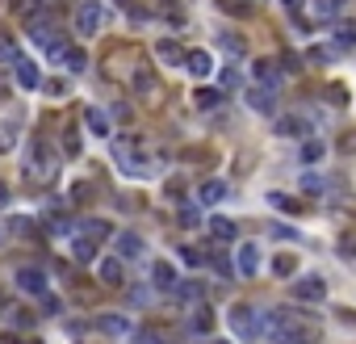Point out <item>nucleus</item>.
<instances>
[{
	"label": "nucleus",
	"mask_w": 356,
	"mask_h": 344,
	"mask_svg": "<svg viewBox=\"0 0 356 344\" xmlns=\"http://www.w3.org/2000/svg\"><path fill=\"white\" fill-rule=\"evenodd\" d=\"M25 172H30L34 181H50V176H59V164H55V156L46 152V143H42V139H34V143L25 147Z\"/></svg>",
	"instance_id": "1"
},
{
	"label": "nucleus",
	"mask_w": 356,
	"mask_h": 344,
	"mask_svg": "<svg viewBox=\"0 0 356 344\" xmlns=\"http://www.w3.org/2000/svg\"><path fill=\"white\" fill-rule=\"evenodd\" d=\"M260 319H264V311L247 307V303L231 307V327H235V336H239V340H256V336H260Z\"/></svg>",
	"instance_id": "2"
},
{
	"label": "nucleus",
	"mask_w": 356,
	"mask_h": 344,
	"mask_svg": "<svg viewBox=\"0 0 356 344\" xmlns=\"http://www.w3.org/2000/svg\"><path fill=\"white\" fill-rule=\"evenodd\" d=\"M101 21H105V5L101 0H80L76 5V34L80 38H92L101 30Z\"/></svg>",
	"instance_id": "3"
},
{
	"label": "nucleus",
	"mask_w": 356,
	"mask_h": 344,
	"mask_svg": "<svg viewBox=\"0 0 356 344\" xmlns=\"http://www.w3.org/2000/svg\"><path fill=\"white\" fill-rule=\"evenodd\" d=\"M13 281H17V290H21V294H34V299H42V294L50 290V281H46V273H42V269H17V273H13Z\"/></svg>",
	"instance_id": "4"
},
{
	"label": "nucleus",
	"mask_w": 356,
	"mask_h": 344,
	"mask_svg": "<svg viewBox=\"0 0 356 344\" xmlns=\"http://www.w3.org/2000/svg\"><path fill=\"white\" fill-rule=\"evenodd\" d=\"M293 299H297V303H323V299H327V281H323V277H302V281L293 285Z\"/></svg>",
	"instance_id": "5"
},
{
	"label": "nucleus",
	"mask_w": 356,
	"mask_h": 344,
	"mask_svg": "<svg viewBox=\"0 0 356 344\" xmlns=\"http://www.w3.org/2000/svg\"><path fill=\"white\" fill-rule=\"evenodd\" d=\"M235 273H239V277H256V273H260V248H256V243H239Z\"/></svg>",
	"instance_id": "6"
},
{
	"label": "nucleus",
	"mask_w": 356,
	"mask_h": 344,
	"mask_svg": "<svg viewBox=\"0 0 356 344\" xmlns=\"http://www.w3.org/2000/svg\"><path fill=\"white\" fill-rule=\"evenodd\" d=\"M13 80H17V88H42V72H38V63L34 59H13Z\"/></svg>",
	"instance_id": "7"
},
{
	"label": "nucleus",
	"mask_w": 356,
	"mask_h": 344,
	"mask_svg": "<svg viewBox=\"0 0 356 344\" xmlns=\"http://www.w3.org/2000/svg\"><path fill=\"white\" fill-rule=\"evenodd\" d=\"M247 105L256 110V114H277V92L256 84V88H247Z\"/></svg>",
	"instance_id": "8"
},
{
	"label": "nucleus",
	"mask_w": 356,
	"mask_h": 344,
	"mask_svg": "<svg viewBox=\"0 0 356 344\" xmlns=\"http://www.w3.org/2000/svg\"><path fill=\"white\" fill-rule=\"evenodd\" d=\"M96 277L105 285H126V269H122V256H105L96 261Z\"/></svg>",
	"instance_id": "9"
},
{
	"label": "nucleus",
	"mask_w": 356,
	"mask_h": 344,
	"mask_svg": "<svg viewBox=\"0 0 356 344\" xmlns=\"http://www.w3.org/2000/svg\"><path fill=\"white\" fill-rule=\"evenodd\" d=\"M96 327L105 332V336H114V340H122V336H134V323H130L126 315H101V319H96Z\"/></svg>",
	"instance_id": "10"
},
{
	"label": "nucleus",
	"mask_w": 356,
	"mask_h": 344,
	"mask_svg": "<svg viewBox=\"0 0 356 344\" xmlns=\"http://www.w3.org/2000/svg\"><path fill=\"white\" fill-rule=\"evenodd\" d=\"M9 13H13V17H21L25 26H30V21H38V17H46L42 0H9Z\"/></svg>",
	"instance_id": "11"
},
{
	"label": "nucleus",
	"mask_w": 356,
	"mask_h": 344,
	"mask_svg": "<svg viewBox=\"0 0 356 344\" xmlns=\"http://www.w3.org/2000/svg\"><path fill=\"white\" fill-rule=\"evenodd\" d=\"M185 68H189V76H197V80H206V76L214 72V55H210V51H189Z\"/></svg>",
	"instance_id": "12"
},
{
	"label": "nucleus",
	"mask_w": 356,
	"mask_h": 344,
	"mask_svg": "<svg viewBox=\"0 0 356 344\" xmlns=\"http://www.w3.org/2000/svg\"><path fill=\"white\" fill-rule=\"evenodd\" d=\"M156 55L164 63H172V68H185V59H189V51H180V42H172V38H160L156 42Z\"/></svg>",
	"instance_id": "13"
},
{
	"label": "nucleus",
	"mask_w": 356,
	"mask_h": 344,
	"mask_svg": "<svg viewBox=\"0 0 356 344\" xmlns=\"http://www.w3.org/2000/svg\"><path fill=\"white\" fill-rule=\"evenodd\" d=\"M84 126H88L96 139H109V134H114V126H109V114H105V110H84Z\"/></svg>",
	"instance_id": "14"
},
{
	"label": "nucleus",
	"mask_w": 356,
	"mask_h": 344,
	"mask_svg": "<svg viewBox=\"0 0 356 344\" xmlns=\"http://www.w3.org/2000/svg\"><path fill=\"white\" fill-rule=\"evenodd\" d=\"M114 239H118V256H122V261L143 256V239H138L134 231H122V235H114Z\"/></svg>",
	"instance_id": "15"
},
{
	"label": "nucleus",
	"mask_w": 356,
	"mask_h": 344,
	"mask_svg": "<svg viewBox=\"0 0 356 344\" xmlns=\"http://www.w3.org/2000/svg\"><path fill=\"white\" fill-rule=\"evenodd\" d=\"M206 231H210V235H214L218 243H231V239L239 235V231H235V223H231V219H222V214H214V219H206Z\"/></svg>",
	"instance_id": "16"
},
{
	"label": "nucleus",
	"mask_w": 356,
	"mask_h": 344,
	"mask_svg": "<svg viewBox=\"0 0 356 344\" xmlns=\"http://www.w3.org/2000/svg\"><path fill=\"white\" fill-rule=\"evenodd\" d=\"M55 38H59V34H55V30H50V21H46V17H38V21H30V42H34V46H42V51H46V46H50V42H55Z\"/></svg>",
	"instance_id": "17"
},
{
	"label": "nucleus",
	"mask_w": 356,
	"mask_h": 344,
	"mask_svg": "<svg viewBox=\"0 0 356 344\" xmlns=\"http://www.w3.org/2000/svg\"><path fill=\"white\" fill-rule=\"evenodd\" d=\"M151 285H160V290H176V269L168 261H156V269H151Z\"/></svg>",
	"instance_id": "18"
},
{
	"label": "nucleus",
	"mask_w": 356,
	"mask_h": 344,
	"mask_svg": "<svg viewBox=\"0 0 356 344\" xmlns=\"http://www.w3.org/2000/svg\"><path fill=\"white\" fill-rule=\"evenodd\" d=\"M251 72H256V80H260L264 88H277V84H281V68H277L273 59H256V68H251Z\"/></svg>",
	"instance_id": "19"
},
{
	"label": "nucleus",
	"mask_w": 356,
	"mask_h": 344,
	"mask_svg": "<svg viewBox=\"0 0 356 344\" xmlns=\"http://www.w3.org/2000/svg\"><path fill=\"white\" fill-rule=\"evenodd\" d=\"M42 227H46L50 235H76V231H80V227H76L67 214H55V210H50V214L42 219Z\"/></svg>",
	"instance_id": "20"
},
{
	"label": "nucleus",
	"mask_w": 356,
	"mask_h": 344,
	"mask_svg": "<svg viewBox=\"0 0 356 344\" xmlns=\"http://www.w3.org/2000/svg\"><path fill=\"white\" fill-rule=\"evenodd\" d=\"M72 256H76L80 265H92V261H96V239L76 235V239H72Z\"/></svg>",
	"instance_id": "21"
},
{
	"label": "nucleus",
	"mask_w": 356,
	"mask_h": 344,
	"mask_svg": "<svg viewBox=\"0 0 356 344\" xmlns=\"http://www.w3.org/2000/svg\"><path fill=\"white\" fill-rule=\"evenodd\" d=\"M269 206H277L281 214H306V202L289 198V193H269Z\"/></svg>",
	"instance_id": "22"
},
{
	"label": "nucleus",
	"mask_w": 356,
	"mask_h": 344,
	"mask_svg": "<svg viewBox=\"0 0 356 344\" xmlns=\"http://www.w3.org/2000/svg\"><path fill=\"white\" fill-rule=\"evenodd\" d=\"M273 340H277V344H315V336H311L306 327H302V323H293V327H285V332H277Z\"/></svg>",
	"instance_id": "23"
},
{
	"label": "nucleus",
	"mask_w": 356,
	"mask_h": 344,
	"mask_svg": "<svg viewBox=\"0 0 356 344\" xmlns=\"http://www.w3.org/2000/svg\"><path fill=\"white\" fill-rule=\"evenodd\" d=\"M193 105L197 110H218L222 105V88H197L193 92Z\"/></svg>",
	"instance_id": "24"
},
{
	"label": "nucleus",
	"mask_w": 356,
	"mask_h": 344,
	"mask_svg": "<svg viewBox=\"0 0 356 344\" xmlns=\"http://www.w3.org/2000/svg\"><path fill=\"white\" fill-rule=\"evenodd\" d=\"M80 235H88V239H109L114 227H109L105 219H84V223H80Z\"/></svg>",
	"instance_id": "25"
},
{
	"label": "nucleus",
	"mask_w": 356,
	"mask_h": 344,
	"mask_svg": "<svg viewBox=\"0 0 356 344\" xmlns=\"http://www.w3.org/2000/svg\"><path fill=\"white\" fill-rule=\"evenodd\" d=\"M214 327V315H210V307H197L193 315H189V332H197V336H206Z\"/></svg>",
	"instance_id": "26"
},
{
	"label": "nucleus",
	"mask_w": 356,
	"mask_h": 344,
	"mask_svg": "<svg viewBox=\"0 0 356 344\" xmlns=\"http://www.w3.org/2000/svg\"><path fill=\"white\" fill-rule=\"evenodd\" d=\"M197 198L206 202V206H214V202H222V198H227V185H222V181H206V185L197 189Z\"/></svg>",
	"instance_id": "27"
},
{
	"label": "nucleus",
	"mask_w": 356,
	"mask_h": 344,
	"mask_svg": "<svg viewBox=\"0 0 356 344\" xmlns=\"http://www.w3.org/2000/svg\"><path fill=\"white\" fill-rule=\"evenodd\" d=\"M17 139H21L17 122H0V156H5V152H13V147H17Z\"/></svg>",
	"instance_id": "28"
},
{
	"label": "nucleus",
	"mask_w": 356,
	"mask_h": 344,
	"mask_svg": "<svg viewBox=\"0 0 356 344\" xmlns=\"http://www.w3.org/2000/svg\"><path fill=\"white\" fill-rule=\"evenodd\" d=\"M293 269H297V256L293 252H277L273 256V277H289Z\"/></svg>",
	"instance_id": "29"
},
{
	"label": "nucleus",
	"mask_w": 356,
	"mask_h": 344,
	"mask_svg": "<svg viewBox=\"0 0 356 344\" xmlns=\"http://www.w3.org/2000/svg\"><path fill=\"white\" fill-rule=\"evenodd\" d=\"M59 68H63V72H72V76H80V72L88 68V55H84V51H76V46H72V51H67V59H63Z\"/></svg>",
	"instance_id": "30"
},
{
	"label": "nucleus",
	"mask_w": 356,
	"mask_h": 344,
	"mask_svg": "<svg viewBox=\"0 0 356 344\" xmlns=\"http://www.w3.org/2000/svg\"><path fill=\"white\" fill-rule=\"evenodd\" d=\"M172 294H176V299H180V303H197V299H201V294H206V290H201L197 281H180V285H176Z\"/></svg>",
	"instance_id": "31"
},
{
	"label": "nucleus",
	"mask_w": 356,
	"mask_h": 344,
	"mask_svg": "<svg viewBox=\"0 0 356 344\" xmlns=\"http://www.w3.org/2000/svg\"><path fill=\"white\" fill-rule=\"evenodd\" d=\"M356 42V21H339L335 26V46H352Z\"/></svg>",
	"instance_id": "32"
},
{
	"label": "nucleus",
	"mask_w": 356,
	"mask_h": 344,
	"mask_svg": "<svg viewBox=\"0 0 356 344\" xmlns=\"http://www.w3.org/2000/svg\"><path fill=\"white\" fill-rule=\"evenodd\" d=\"M277 134H306V122L302 118H277Z\"/></svg>",
	"instance_id": "33"
},
{
	"label": "nucleus",
	"mask_w": 356,
	"mask_h": 344,
	"mask_svg": "<svg viewBox=\"0 0 356 344\" xmlns=\"http://www.w3.org/2000/svg\"><path fill=\"white\" fill-rule=\"evenodd\" d=\"M218 9H222V13H231V17H247V13H251L247 0H218Z\"/></svg>",
	"instance_id": "34"
},
{
	"label": "nucleus",
	"mask_w": 356,
	"mask_h": 344,
	"mask_svg": "<svg viewBox=\"0 0 356 344\" xmlns=\"http://www.w3.org/2000/svg\"><path fill=\"white\" fill-rule=\"evenodd\" d=\"M323 152H327V147H323L319 139H311V143H302V160H306V164H315V160H323Z\"/></svg>",
	"instance_id": "35"
},
{
	"label": "nucleus",
	"mask_w": 356,
	"mask_h": 344,
	"mask_svg": "<svg viewBox=\"0 0 356 344\" xmlns=\"http://www.w3.org/2000/svg\"><path fill=\"white\" fill-rule=\"evenodd\" d=\"M63 152H67V156H80V130H76V126L63 130Z\"/></svg>",
	"instance_id": "36"
},
{
	"label": "nucleus",
	"mask_w": 356,
	"mask_h": 344,
	"mask_svg": "<svg viewBox=\"0 0 356 344\" xmlns=\"http://www.w3.org/2000/svg\"><path fill=\"white\" fill-rule=\"evenodd\" d=\"M302 189H306V193H323V189H327V181H323L319 172H302Z\"/></svg>",
	"instance_id": "37"
},
{
	"label": "nucleus",
	"mask_w": 356,
	"mask_h": 344,
	"mask_svg": "<svg viewBox=\"0 0 356 344\" xmlns=\"http://www.w3.org/2000/svg\"><path fill=\"white\" fill-rule=\"evenodd\" d=\"M327 101L344 110V105H348V88H344V84H327Z\"/></svg>",
	"instance_id": "38"
},
{
	"label": "nucleus",
	"mask_w": 356,
	"mask_h": 344,
	"mask_svg": "<svg viewBox=\"0 0 356 344\" xmlns=\"http://www.w3.org/2000/svg\"><path fill=\"white\" fill-rule=\"evenodd\" d=\"M134 88H138V92H151V88H156V76H151L147 68H138V72H134Z\"/></svg>",
	"instance_id": "39"
},
{
	"label": "nucleus",
	"mask_w": 356,
	"mask_h": 344,
	"mask_svg": "<svg viewBox=\"0 0 356 344\" xmlns=\"http://www.w3.org/2000/svg\"><path fill=\"white\" fill-rule=\"evenodd\" d=\"M176 219H180V223H185V227H197V223H201V210H197V206H189V202H185V206H180V214H176Z\"/></svg>",
	"instance_id": "40"
},
{
	"label": "nucleus",
	"mask_w": 356,
	"mask_h": 344,
	"mask_svg": "<svg viewBox=\"0 0 356 344\" xmlns=\"http://www.w3.org/2000/svg\"><path fill=\"white\" fill-rule=\"evenodd\" d=\"M0 59H21V55H17V42H13V38H0Z\"/></svg>",
	"instance_id": "41"
},
{
	"label": "nucleus",
	"mask_w": 356,
	"mask_h": 344,
	"mask_svg": "<svg viewBox=\"0 0 356 344\" xmlns=\"http://www.w3.org/2000/svg\"><path fill=\"white\" fill-rule=\"evenodd\" d=\"M180 261H185V265H193V269H197V265H206V256H201L197 248H180Z\"/></svg>",
	"instance_id": "42"
},
{
	"label": "nucleus",
	"mask_w": 356,
	"mask_h": 344,
	"mask_svg": "<svg viewBox=\"0 0 356 344\" xmlns=\"http://www.w3.org/2000/svg\"><path fill=\"white\" fill-rule=\"evenodd\" d=\"M59 311H63V303L50 299V294H42V315H59Z\"/></svg>",
	"instance_id": "43"
},
{
	"label": "nucleus",
	"mask_w": 356,
	"mask_h": 344,
	"mask_svg": "<svg viewBox=\"0 0 356 344\" xmlns=\"http://www.w3.org/2000/svg\"><path fill=\"white\" fill-rule=\"evenodd\" d=\"M222 46L231 55H243V38H235V34H222Z\"/></svg>",
	"instance_id": "44"
},
{
	"label": "nucleus",
	"mask_w": 356,
	"mask_h": 344,
	"mask_svg": "<svg viewBox=\"0 0 356 344\" xmlns=\"http://www.w3.org/2000/svg\"><path fill=\"white\" fill-rule=\"evenodd\" d=\"M339 152H344V156H356V130H348V134L339 139Z\"/></svg>",
	"instance_id": "45"
},
{
	"label": "nucleus",
	"mask_w": 356,
	"mask_h": 344,
	"mask_svg": "<svg viewBox=\"0 0 356 344\" xmlns=\"http://www.w3.org/2000/svg\"><path fill=\"white\" fill-rule=\"evenodd\" d=\"M235 84H239V72H231V68H227V72H222V92H227V88H235Z\"/></svg>",
	"instance_id": "46"
},
{
	"label": "nucleus",
	"mask_w": 356,
	"mask_h": 344,
	"mask_svg": "<svg viewBox=\"0 0 356 344\" xmlns=\"http://www.w3.org/2000/svg\"><path fill=\"white\" fill-rule=\"evenodd\" d=\"M13 327H34V315H25V311H17V315H13Z\"/></svg>",
	"instance_id": "47"
},
{
	"label": "nucleus",
	"mask_w": 356,
	"mask_h": 344,
	"mask_svg": "<svg viewBox=\"0 0 356 344\" xmlns=\"http://www.w3.org/2000/svg\"><path fill=\"white\" fill-rule=\"evenodd\" d=\"M9 97H13V84L5 80V72H0V101H9Z\"/></svg>",
	"instance_id": "48"
},
{
	"label": "nucleus",
	"mask_w": 356,
	"mask_h": 344,
	"mask_svg": "<svg viewBox=\"0 0 356 344\" xmlns=\"http://www.w3.org/2000/svg\"><path fill=\"white\" fill-rule=\"evenodd\" d=\"M302 5H306V0H285V9H289V13H293L297 21H302Z\"/></svg>",
	"instance_id": "49"
},
{
	"label": "nucleus",
	"mask_w": 356,
	"mask_h": 344,
	"mask_svg": "<svg viewBox=\"0 0 356 344\" xmlns=\"http://www.w3.org/2000/svg\"><path fill=\"white\" fill-rule=\"evenodd\" d=\"M138 344H164V340H160L156 332H138Z\"/></svg>",
	"instance_id": "50"
},
{
	"label": "nucleus",
	"mask_w": 356,
	"mask_h": 344,
	"mask_svg": "<svg viewBox=\"0 0 356 344\" xmlns=\"http://www.w3.org/2000/svg\"><path fill=\"white\" fill-rule=\"evenodd\" d=\"M273 235H277V239H297V235H293V231H289V227H281V223H277V227H273Z\"/></svg>",
	"instance_id": "51"
},
{
	"label": "nucleus",
	"mask_w": 356,
	"mask_h": 344,
	"mask_svg": "<svg viewBox=\"0 0 356 344\" xmlns=\"http://www.w3.org/2000/svg\"><path fill=\"white\" fill-rule=\"evenodd\" d=\"M5 344H38V340H17V336H0Z\"/></svg>",
	"instance_id": "52"
},
{
	"label": "nucleus",
	"mask_w": 356,
	"mask_h": 344,
	"mask_svg": "<svg viewBox=\"0 0 356 344\" xmlns=\"http://www.w3.org/2000/svg\"><path fill=\"white\" fill-rule=\"evenodd\" d=\"M5 202H9V185H5V181H0V206H5Z\"/></svg>",
	"instance_id": "53"
},
{
	"label": "nucleus",
	"mask_w": 356,
	"mask_h": 344,
	"mask_svg": "<svg viewBox=\"0 0 356 344\" xmlns=\"http://www.w3.org/2000/svg\"><path fill=\"white\" fill-rule=\"evenodd\" d=\"M5 235H9V227H5V223H0V243H5Z\"/></svg>",
	"instance_id": "54"
},
{
	"label": "nucleus",
	"mask_w": 356,
	"mask_h": 344,
	"mask_svg": "<svg viewBox=\"0 0 356 344\" xmlns=\"http://www.w3.org/2000/svg\"><path fill=\"white\" fill-rule=\"evenodd\" d=\"M210 344H231V340H210Z\"/></svg>",
	"instance_id": "55"
}]
</instances>
